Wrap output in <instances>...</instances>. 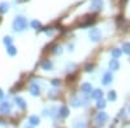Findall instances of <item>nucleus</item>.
<instances>
[{
  "label": "nucleus",
  "instance_id": "f257e3e1",
  "mask_svg": "<svg viewBox=\"0 0 130 128\" xmlns=\"http://www.w3.org/2000/svg\"><path fill=\"white\" fill-rule=\"evenodd\" d=\"M27 27V21L24 18V17H17L14 21H13V29L16 31H22Z\"/></svg>",
  "mask_w": 130,
  "mask_h": 128
},
{
  "label": "nucleus",
  "instance_id": "f03ea898",
  "mask_svg": "<svg viewBox=\"0 0 130 128\" xmlns=\"http://www.w3.org/2000/svg\"><path fill=\"white\" fill-rule=\"evenodd\" d=\"M107 119H108V115H107L104 111H100L99 114L96 115V119H95V122H96L98 124H103Z\"/></svg>",
  "mask_w": 130,
  "mask_h": 128
},
{
  "label": "nucleus",
  "instance_id": "7ed1b4c3",
  "mask_svg": "<svg viewBox=\"0 0 130 128\" xmlns=\"http://www.w3.org/2000/svg\"><path fill=\"white\" fill-rule=\"evenodd\" d=\"M90 38L94 40V41H98L100 39V31L98 30V29H92L91 31H90Z\"/></svg>",
  "mask_w": 130,
  "mask_h": 128
},
{
  "label": "nucleus",
  "instance_id": "20e7f679",
  "mask_svg": "<svg viewBox=\"0 0 130 128\" xmlns=\"http://www.w3.org/2000/svg\"><path fill=\"white\" fill-rule=\"evenodd\" d=\"M0 111L3 114H9L10 113V104L9 102H3L0 105Z\"/></svg>",
  "mask_w": 130,
  "mask_h": 128
},
{
  "label": "nucleus",
  "instance_id": "39448f33",
  "mask_svg": "<svg viewBox=\"0 0 130 128\" xmlns=\"http://www.w3.org/2000/svg\"><path fill=\"white\" fill-rule=\"evenodd\" d=\"M16 104H17V106H18L21 110H25V109H26V102H25L22 98L17 97V98H16Z\"/></svg>",
  "mask_w": 130,
  "mask_h": 128
},
{
  "label": "nucleus",
  "instance_id": "423d86ee",
  "mask_svg": "<svg viewBox=\"0 0 130 128\" xmlns=\"http://www.w3.org/2000/svg\"><path fill=\"white\" fill-rule=\"evenodd\" d=\"M102 5H103V2H102V0H92V4H91L92 9L98 10V9L102 8Z\"/></svg>",
  "mask_w": 130,
  "mask_h": 128
},
{
  "label": "nucleus",
  "instance_id": "0eeeda50",
  "mask_svg": "<svg viewBox=\"0 0 130 128\" xmlns=\"http://www.w3.org/2000/svg\"><path fill=\"white\" fill-rule=\"evenodd\" d=\"M29 122L32 125H37V124H39V118H38L37 115H31L30 118H29Z\"/></svg>",
  "mask_w": 130,
  "mask_h": 128
},
{
  "label": "nucleus",
  "instance_id": "6e6552de",
  "mask_svg": "<svg viewBox=\"0 0 130 128\" xmlns=\"http://www.w3.org/2000/svg\"><path fill=\"white\" fill-rule=\"evenodd\" d=\"M30 92H31V94H34V96H38L40 91H39V87H38L37 84H32V85H31V88H30Z\"/></svg>",
  "mask_w": 130,
  "mask_h": 128
},
{
  "label": "nucleus",
  "instance_id": "1a4fd4ad",
  "mask_svg": "<svg viewBox=\"0 0 130 128\" xmlns=\"http://www.w3.org/2000/svg\"><path fill=\"white\" fill-rule=\"evenodd\" d=\"M81 89L85 92V93H87V92H90L91 91V84H89V83H85V84H82V87H81Z\"/></svg>",
  "mask_w": 130,
  "mask_h": 128
},
{
  "label": "nucleus",
  "instance_id": "9d476101",
  "mask_svg": "<svg viewBox=\"0 0 130 128\" xmlns=\"http://www.w3.org/2000/svg\"><path fill=\"white\" fill-rule=\"evenodd\" d=\"M92 97L94 98H102V96H103V92L102 91H99V89H95L94 92H92Z\"/></svg>",
  "mask_w": 130,
  "mask_h": 128
},
{
  "label": "nucleus",
  "instance_id": "9b49d317",
  "mask_svg": "<svg viewBox=\"0 0 130 128\" xmlns=\"http://www.w3.org/2000/svg\"><path fill=\"white\" fill-rule=\"evenodd\" d=\"M111 80H112V74H111V72H107L105 75H104L103 83H104V84H108V83H109Z\"/></svg>",
  "mask_w": 130,
  "mask_h": 128
},
{
  "label": "nucleus",
  "instance_id": "f8f14e48",
  "mask_svg": "<svg viewBox=\"0 0 130 128\" xmlns=\"http://www.w3.org/2000/svg\"><path fill=\"white\" fill-rule=\"evenodd\" d=\"M7 52L9 53L10 56H14L16 53H17V50H16V48H14L13 45H8V49H7Z\"/></svg>",
  "mask_w": 130,
  "mask_h": 128
},
{
  "label": "nucleus",
  "instance_id": "ddd939ff",
  "mask_svg": "<svg viewBox=\"0 0 130 128\" xmlns=\"http://www.w3.org/2000/svg\"><path fill=\"white\" fill-rule=\"evenodd\" d=\"M8 8H9V5H8L7 3H0V12H2V13L7 12Z\"/></svg>",
  "mask_w": 130,
  "mask_h": 128
},
{
  "label": "nucleus",
  "instance_id": "4468645a",
  "mask_svg": "<svg viewBox=\"0 0 130 128\" xmlns=\"http://www.w3.org/2000/svg\"><path fill=\"white\" fill-rule=\"evenodd\" d=\"M59 114H60L61 116H67V115H68V108H65V106H64V108H61V109L59 110Z\"/></svg>",
  "mask_w": 130,
  "mask_h": 128
},
{
  "label": "nucleus",
  "instance_id": "2eb2a0df",
  "mask_svg": "<svg viewBox=\"0 0 130 128\" xmlns=\"http://www.w3.org/2000/svg\"><path fill=\"white\" fill-rule=\"evenodd\" d=\"M111 69H112V70H117V69H118V62H117V60H112V61H111Z\"/></svg>",
  "mask_w": 130,
  "mask_h": 128
},
{
  "label": "nucleus",
  "instance_id": "dca6fc26",
  "mask_svg": "<svg viewBox=\"0 0 130 128\" xmlns=\"http://www.w3.org/2000/svg\"><path fill=\"white\" fill-rule=\"evenodd\" d=\"M42 67L44 69V70H50V69L52 67V65H51V62H50V61H46V62H43Z\"/></svg>",
  "mask_w": 130,
  "mask_h": 128
},
{
  "label": "nucleus",
  "instance_id": "f3484780",
  "mask_svg": "<svg viewBox=\"0 0 130 128\" xmlns=\"http://www.w3.org/2000/svg\"><path fill=\"white\" fill-rule=\"evenodd\" d=\"M122 49H124V52L130 53V43H125V44L122 45Z\"/></svg>",
  "mask_w": 130,
  "mask_h": 128
},
{
  "label": "nucleus",
  "instance_id": "a211bd4d",
  "mask_svg": "<svg viewBox=\"0 0 130 128\" xmlns=\"http://www.w3.org/2000/svg\"><path fill=\"white\" fill-rule=\"evenodd\" d=\"M31 27L39 29V27H40V22H39V21H32V22H31Z\"/></svg>",
  "mask_w": 130,
  "mask_h": 128
},
{
  "label": "nucleus",
  "instance_id": "6ab92c4d",
  "mask_svg": "<svg viewBox=\"0 0 130 128\" xmlns=\"http://www.w3.org/2000/svg\"><path fill=\"white\" fill-rule=\"evenodd\" d=\"M120 55H121V50H120V49H115V50L112 52V56H113L115 58H116V57H118Z\"/></svg>",
  "mask_w": 130,
  "mask_h": 128
},
{
  "label": "nucleus",
  "instance_id": "aec40b11",
  "mask_svg": "<svg viewBox=\"0 0 130 128\" xmlns=\"http://www.w3.org/2000/svg\"><path fill=\"white\" fill-rule=\"evenodd\" d=\"M4 43H5L7 45H12V38H9V36L4 38Z\"/></svg>",
  "mask_w": 130,
  "mask_h": 128
},
{
  "label": "nucleus",
  "instance_id": "412c9836",
  "mask_svg": "<svg viewBox=\"0 0 130 128\" xmlns=\"http://www.w3.org/2000/svg\"><path fill=\"white\" fill-rule=\"evenodd\" d=\"M104 106H105V102H104V101H103V100L100 98V101L98 102V108H99V109H103Z\"/></svg>",
  "mask_w": 130,
  "mask_h": 128
},
{
  "label": "nucleus",
  "instance_id": "4be33fe9",
  "mask_svg": "<svg viewBox=\"0 0 130 128\" xmlns=\"http://www.w3.org/2000/svg\"><path fill=\"white\" fill-rule=\"evenodd\" d=\"M109 100H116V93L115 92H111L109 93Z\"/></svg>",
  "mask_w": 130,
  "mask_h": 128
},
{
  "label": "nucleus",
  "instance_id": "5701e85b",
  "mask_svg": "<svg viewBox=\"0 0 130 128\" xmlns=\"http://www.w3.org/2000/svg\"><path fill=\"white\" fill-rule=\"evenodd\" d=\"M52 84H53V85H57V84H59V80H56V79H55V80L52 82Z\"/></svg>",
  "mask_w": 130,
  "mask_h": 128
},
{
  "label": "nucleus",
  "instance_id": "b1692460",
  "mask_svg": "<svg viewBox=\"0 0 130 128\" xmlns=\"http://www.w3.org/2000/svg\"><path fill=\"white\" fill-rule=\"evenodd\" d=\"M3 100V92H2V89H0V101Z\"/></svg>",
  "mask_w": 130,
  "mask_h": 128
},
{
  "label": "nucleus",
  "instance_id": "393cba45",
  "mask_svg": "<svg viewBox=\"0 0 130 128\" xmlns=\"http://www.w3.org/2000/svg\"><path fill=\"white\" fill-rule=\"evenodd\" d=\"M90 69H92V66H90V65L86 66V70H87V71H90Z\"/></svg>",
  "mask_w": 130,
  "mask_h": 128
},
{
  "label": "nucleus",
  "instance_id": "a878e982",
  "mask_svg": "<svg viewBox=\"0 0 130 128\" xmlns=\"http://www.w3.org/2000/svg\"><path fill=\"white\" fill-rule=\"evenodd\" d=\"M26 128H31V127H26Z\"/></svg>",
  "mask_w": 130,
  "mask_h": 128
}]
</instances>
